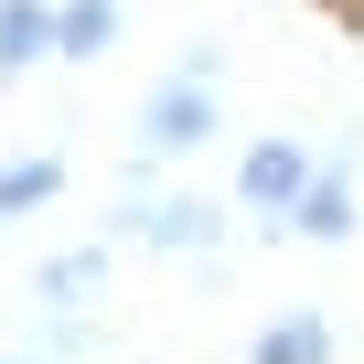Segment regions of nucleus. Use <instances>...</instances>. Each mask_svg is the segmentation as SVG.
<instances>
[{"mask_svg": "<svg viewBox=\"0 0 364 364\" xmlns=\"http://www.w3.org/2000/svg\"><path fill=\"white\" fill-rule=\"evenodd\" d=\"M225 129V86H193V75H161L139 97V161H193L204 139Z\"/></svg>", "mask_w": 364, "mask_h": 364, "instance_id": "nucleus-1", "label": "nucleus"}, {"mask_svg": "<svg viewBox=\"0 0 364 364\" xmlns=\"http://www.w3.org/2000/svg\"><path fill=\"white\" fill-rule=\"evenodd\" d=\"M311 171H321V150H311V139H289V129H279V139H257V150L236 161V215H257V225L279 236V225H289V204L311 193Z\"/></svg>", "mask_w": 364, "mask_h": 364, "instance_id": "nucleus-2", "label": "nucleus"}, {"mask_svg": "<svg viewBox=\"0 0 364 364\" xmlns=\"http://www.w3.org/2000/svg\"><path fill=\"white\" fill-rule=\"evenodd\" d=\"M107 236H129V247H161V257H215V247H225V204H204V193L118 204V215H107Z\"/></svg>", "mask_w": 364, "mask_h": 364, "instance_id": "nucleus-3", "label": "nucleus"}, {"mask_svg": "<svg viewBox=\"0 0 364 364\" xmlns=\"http://www.w3.org/2000/svg\"><path fill=\"white\" fill-rule=\"evenodd\" d=\"M353 225H364L353 161H321V171H311V193L289 204V225H279V236H300V247H353Z\"/></svg>", "mask_w": 364, "mask_h": 364, "instance_id": "nucleus-4", "label": "nucleus"}, {"mask_svg": "<svg viewBox=\"0 0 364 364\" xmlns=\"http://www.w3.org/2000/svg\"><path fill=\"white\" fill-rule=\"evenodd\" d=\"M118 0H54V65H107L118 54Z\"/></svg>", "mask_w": 364, "mask_h": 364, "instance_id": "nucleus-5", "label": "nucleus"}, {"mask_svg": "<svg viewBox=\"0 0 364 364\" xmlns=\"http://www.w3.org/2000/svg\"><path fill=\"white\" fill-rule=\"evenodd\" d=\"M33 65H54V0H0V75H33Z\"/></svg>", "mask_w": 364, "mask_h": 364, "instance_id": "nucleus-6", "label": "nucleus"}, {"mask_svg": "<svg viewBox=\"0 0 364 364\" xmlns=\"http://www.w3.org/2000/svg\"><path fill=\"white\" fill-rule=\"evenodd\" d=\"M86 289H107V247H65V257L33 268V300H43V311H75Z\"/></svg>", "mask_w": 364, "mask_h": 364, "instance_id": "nucleus-7", "label": "nucleus"}, {"mask_svg": "<svg viewBox=\"0 0 364 364\" xmlns=\"http://www.w3.org/2000/svg\"><path fill=\"white\" fill-rule=\"evenodd\" d=\"M247 364H332V321H321V311H279Z\"/></svg>", "mask_w": 364, "mask_h": 364, "instance_id": "nucleus-8", "label": "nucleus"}, {"mask_svg": "<svg viewBox=\"0 0 364 364\" xmlns=\"http://www.w3.org/2000/svg\"><path fill=\"white\" fill-rule=\"evenodd\" d=\"M65 193V161L43 150V161H11V171H0V225H22V215H43Z\"/></svg>", "mask_w": 364, "mask_h": 364, "instance_id": "nucleus-9", "label": "nucleus"}, {"mask_svg": "<svg viewBox=\"0 0 364 364\" xmlns=\"http://www.w3.org/2000/svg\"><path fill=\"white\" fill-rule=\"evenodd\" d=\"M225 65H236L225 43H182V65H171V75H193V86H225Z\"/></svg>", "mask_w": 364, "mask_h": 364, "instance_id": "nucleus-10", "label": "nucleus"}, {"mask_svg": "<svg viewBox=\"0 0 364 364\" xmlns=\"http://www.w3.org/2000/svg\"><path fill=\"white\" fill-rule=\"evenodd\" d=\"M0 364H43V353H0Z\"/></svg>", "mask_w": 364, "mask_h": 364, "instance_id": "nucleus-11", "label": "nucleus"}]
</instances>
